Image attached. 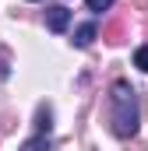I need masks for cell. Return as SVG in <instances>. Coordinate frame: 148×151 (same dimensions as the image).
Instances as JSON below:
<instances>
[{
    "instance_id": "1",
    "label": "cell",
    "mask_w": 148,
    "mask_h": 151,
    "mask_svg": "<svg viewBox=\"0 0 148 151\" xmlns=\"http://www.w3.org/2000/svg\"><path fill=\"white\" fill-rule=\"evenodd\" d=\"M138 95H134V88H131V81H113L110 88V130L116 137H134L138 134Z\"/></svg>"
},
{
    "instance_id": "2",
    "label": "cell",
    "mask_w": 148,
    "mask_h": 151,
    "mask_svg": "<svg viewBox=\"0 0 148 151\" xmlns=\"http://www.w3.org/2000/svg\"><path fill=\"white\" fill-rule=\"evenodd\" d=\"M67 25H71V11L67 7H60V4L57 7H46V28L49 32L60 35V32H67Z\"/></svg>"
},
{
    "instance_id": "3",
    "label": "cell",
    "mask_w": 148,
    "mask_h": 151,
    "mask_svg": "<svg viewBox=\"0 0 148 151\" xmlns=\"http://www.w3.org/2000/svg\"><path fill=\"white\" fill-rule=\"evenodd\" d=\"M95 32H99V28H95L92 21H88V25H81V28L74 32V46H78V49H85V46H92V39H95Z\"/></svg>"
},
{
    "instance_id": "4",
    "label": "cell",
    "mask_w": 148,
    "mask_h": 151,
    "mask_svg": "<svg viewBox=\"0 0 148 151\" xmlns=\"http://www.w3.org/2000/svg\"><path fill=\"white\" fill-rule=\"evenodd\" d=\"M49 119H53V109H49V106L42 102V106L36 109V130H39V134H49V127H53Z\"/></svg>"
},
{
    "instance_id": "5",
    "label": "cell",
    "mask_w": 148,
    "mask_h": 151,
    "mask_svg": "<svg viewBox=\"0 0 148 151\" xmlns=\"http://www.w3.org/2000/svg\"><path fill=\"white\" fill-rule=\"evenodd\" d=\"M21 151H53V141H49V134H36L32 141H25Z\"/></svg>"
},
{
    "instance_id": "6",
    "label": "cell",
    "mask_w": 148,
    "mask_h": 151,
    "mask_svg": "<svg viewBox=\"0 0 148 151\" xmlns=\"http://www.w3.org/2000/svg\"><path fill=\"white\" fill-rule=\"evenodd\" d=\"M11 77V53L0 46V81H7Z\"/></svg>"
},
{
    "instance_id": "7",
    "label": "cell",
    "mask_w": 148,
    "mask_h": 151,
    "mask_svg": "<svg viewBox=\"0 0 148 151\" xmlns=\"http://www.w3.org/2000/svg\"><path fill=\"white\" fill-rule=\"evenodd\" d=\"M134 67H141V70L148 74V46H141V49L134 53Z\"/></svg>"
},
{
    "instance_id": "8",
    "label": "cell",
    "mask_w": 148,
    "mask_h": 151,
    "mask_svg": "<svg viewBox=\"0 0 148 151\" xmlns=\"http://www.w3.org/2000/svg\"><path fill=\"white\" fill-rule=\"evenodd\" d=\"M85 4H88V11H95V14H99V11H110V7H113V0H85Z\"/></svg>"
}]
</instances>
